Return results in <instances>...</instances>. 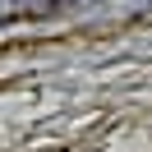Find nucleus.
I'll use <instances>...</instances> for the list:
<instances>
[{
  "mask_svg": "<svg viewBox=\"0 0 152 152\" xmlns=\"http://www.w3.org/2000/svg\"><path fill=\"white\" fill-rule=\"evenodd\" d=\"M60 10H69V0H19V14H28V19H46Z\"/></svg>",
  "mask_w": 152,
  "mask_h": 152,
  "instance_id": "f257e3e1",
  "label": "nucleus"
},
{
  "mask_svg": "<svg viewBox=\"0 0 152 152\" xmlns=\"http://www.w3.org/2000/svg\"><path fill=\"white\" fill-rule=\"evenodd\" d=\"M69 5H92V0H69Z\"/></svg>",
  "mask_w": 152,
  "mask_h": 152,
  "instance_id": "7ed1b4c3",
  "label": "nucleus"
},
{
  "mask_svg": "<svg viewBox=\"0 0 152 152\" xmlns=\"http://www.w3.org/2000/svg\"><path fill=\"white\" fill-rule=\"evenodd\" d=\"M14 14H19V0H0V23H10Z\"/></svg>",
  "mask_w": 152,
  "mask_h": 152,
  "instance_id": "f03ea898",
  "label": "nucleus"
}]
</instances>
